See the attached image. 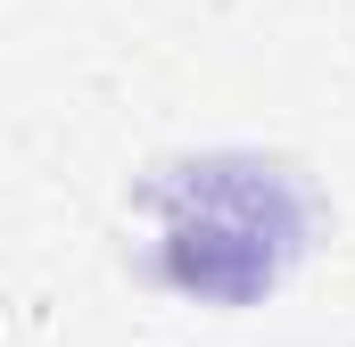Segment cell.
Here are the masks:
<instances>
[{
  "label": "cell",
  "mask_w": 355,
  "mask_h": 347,
  "mask_svg": "<svg viewBox=\"0 0 355 347\" xmlns=\"http://www.w3.org/2000/svg\"><path fill=\"white\" fill-rule=\"evenodd\" d=\"M297 198L272 166H240V158H207L166 182V232H157V264L190 298H223L248 306L257 289L281 281V264L297 248Z\"/></svg>",
  "instance_id": "1"
}]
</instances>
